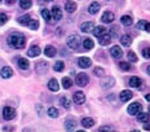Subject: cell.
<instances>
[{"mask_svg": "<svg viewBox=\"0 0 150 132\" xmlns=\"http://www.w3.org/2000/svg\"><path fill=\"white\" fill-rule=\"evenodd\" d=\"M149 113H150V105H149Z\"/></svg>", "mask_w": 150, "mask_h": 132, "instance_id": "11a10c76", "label": "cell"}, {"mask_svg": "<svg viewBox=\"0 0 150 132\" xmlns=\"http://www.w3.org/2000/svg\"><path fill=\"white\" fill-rule=\"evenodd\" d=\"M120 43H122V45H124V47H129L131 44H132V38L129 35H123L120 38Z\"/></svg>", "mask_w": 150, "mask_h": 132, "instance_id": "4316f807", "label": "cell"}, {"mask_svg": "<svg viewBox=\"0 0 150 132\" xmlns=\"http://www.w3.org/2000/svg\"><path fill=\"white\" fill-rule=\"evenodd\" d=\"M78 65L82 69H87L92 65V61H91V58H88V57H80L78 60Z\"/></svg>", "mask_w": 150, "mask_h": 132, "instance_id": "7c38bea8", "label": "cell"}, {"mask_svg": "<svg viewBox=\"0 0 150 132\" xmlns=\"http://www.w3.org/2000/svg\"><path fill=\"white\" fill-rule=\"evenodd\" d=\"M27 26H29L31 30H38V29H39V21L30 20V22H29V25H27Z\"/></svg>", "mask_w": 150, "mask_h": 132, "instance_id": "f35d334b", "label": "cell"}, {"mask_svg": "<svg viewBox=\"0 0 150 132\" xmlns=\"http://www.w3.org/2000/svg\"><path fill=\"white\" fill-rule=\"evenodd\" d=\"M36 110H38V114H39V115H43V105L38 104V105H36Z\"/></svg>", "mask_w": 150, "mask_h": 132, "instance_id": "bcb514c9", "label": "cell"}, {"mask_svg": "<svg viewBox=\"0 0 150 132\" xmlns=\"http://www.w3.org/2000/svg\"><path fill=\"white\" fill-rule=\"evenodd\" d=\"M33 5V1L31 0H20V7L22 9H29Z\"/></svg>", "mask_w": 150, "mask_h": 132, "instance_id": "d6a6232c", "label": "cell"}, {"mask_svg": "<svg viewBox=\"0 0 150 132\" xmlns=\"http://www.w3.org/2000/svg\"><path fill=\"white\" fill-rule=\"evenodd\" d=\"M0 1H1V0H0Z\"/></svg>", "mask_w": 150, "mask_h": 132, "instance_id": "9f6ffc18", "label": "cell"}, {"mask_svg": "<svg viewBox=\"0 0 150 132\" xmlns=\"http://www.w3.org/2000/svg\"><path fill=\"white\" fill-rule=\"evenodd\" d=\"M93 74H95L96 77H104L105 70L102 67H95V69H93Z\"/></svg>", "mask_w": 150, "mask_h": 132, "instance_id": "60d3db41", "label": "cell"}, {"mask_svg": "<svg viewBox=\"0 0 150 132\" xmlns=\"http://www.w3.org/2000/svg\"><path fill=\"white\" fill-rule=\"evenodd\" d=\"M31 20V17L29 14H25V16H21V17H18V23L20 25H23V26H26V25H29V22Z\"/></svg>", "mask_w": 150, "mask_h": 132, "instance_id": "83f0119b", "label": "cell"}, {"mask_svg": "<svg viewBox=\"0 0 150 132\" xmlns=\"http://www.w3.org/2000/svg\"><path fill=\"white\" fill-rule=\"evenodd\" d=\"M73 100H74L75 104H78V105H82V104L86 102V95H84L82 91H78V92L74 93Z\"/></svg>", "mask_w": 150, "mask_h": 132, "instance_id": "8992f818", "label": "cell"}, {"mask_svg": "<svg viewBox=\"0 0 150 132\" xmlns=\"http://www.w3.org/2000/svg\"><path fill=\"white\" fill-rule=\"evenodd\" d=\"M35 70H36V73H39V74L47 73V70H48V62H45V61H39V62L36 64V66H35Z\"/></svg>", "mask_w": 150, "mask_h": 132, "instance_id": "ba28073f", "label": "cell"}, {"mask_svg": "<svg viewBox=\"0 0 150 132\" xmlns=\"http://www.w3.org/2000/svg\"><path fill=\"white\" fill-rule=\"evenodd\" d=\"M98 131H114V128L110 127V126H102V127L98 128Z\"/></svg>", "mask_w": 150, "mask_h": 132, "instance_id": "f6af8a7d", "label": "cell"}, {"mask_svg": "<svg viewBox=\"0 0 150 132\" xmlns=\"http://www.w3.org/2000/svg\"><path fill=\"white\" fill-rule=\"evenodd\" d=\"M4 131H13V127H4Z\"/></svg>", "mask_w": 150, "mask_h": 132, "instance_id": "816d5d0a", "label": "cell"}, {"mask_svg": "<svg viewBox=\"0 0 150 132\" xmlns=\"http://www.w3.org/2000/svg\"><path fill=\"white\" fill-rule=\"evenodd\" d=\"M40 48L38 45H31L30 47V49L29 51H27V56H29V57H38V56L40 55Z\"/></svg>", "mask_w": 150, "mask_h": 132, "instance_id": "9a60e30c", "label": "cell"}, {"mask_svg": "<svg viewBox=\"0 0 150 132\" xmlns=\"http://www.w3.org/2000/svg\"><path fill=\"white\" fill-rule=\"evenodd\" d=\"M142 56H144V58H146V60L150 58V47H146V48L142 49Z\"/></svg>", "mask_w": 150, "mask_h": 132, "instance_id": "b9f144b4", "label": "cell"}, {"mask_svg": "<svg viewBox=\"0 0 150 132\" xmlns=\"http://www.w3.org/2000/svg\"><path fill=\"white\" fill-rule=\"evenodd\" d=\"M110 43H111V35L110 34L105 33L100 36V44H101V45H108V44H110Z\"/></svg>", "mask_w": 150, "mask_h": 132, "instance_id": "e0dca14e", "label": "cell"}, {"mask_svg": "<svg viewBox=\"0 0 150 132\" xmlns=\"http://www.w3.org/2000/svg\"><path fill=\"white\" fill-rule=\"evenodd\" d=\"M82 126H83L84 128H91V127H93V126H95V119H92V118H89V117L83 118V119H82Z\"/></svg>", "mask_w": 150, "mask_h": 132, "instance_id": "7402d4cb", "label": "cell"}, {"mask_svg": "<svg viewBox=\"0 0 150 132\" xmlns=\"http://www.w3.org/2000/svg\"><path fill=\"white\" fill-rule=\"evenodd\" d=\"M0 75H1V78H4V79H8V78H11L12 75H13V70H12V67H9V66H4V67L0 70Z\"/></svg>", "mask_w": 150, "mask_h": 132, "instance_id": "8fae6325", "label": "cell"}, {"mask_svg": "<svg viewBox=\"0 0 150 132\" xmlns=\"http://www.w3.org/2000/svg\"><path fill=\"white\" fill-rule=\"evenodd\" d=\"M47 114H48L51 118H57L58 117V110L56 108H49L48 111H47Z\"/></svg>", "mask_w": 150, "mask_h": 132, "instance_id": "d590c367", "label": "cell"}, {"mask_svg": "<svg viewBox=\"0 0 150 132\" xmlns=\"http://www.w3.org/2000/svg\"><path fill=\"white\" fill-rule=\"evenodd\" d=\"M145 25H146V21H139V23H137V29L139 30H144L145 29Z\"/></svg>", "mask_w": 150, "mask_h": 132, "instance_id": "ee69618b", "label": "cell"}, {"mask_svg": "<svg viewBox=\"0 0 150 132\" xmlns=\"http://www.w3.org/2000/svg\"><path fill=\"white\" fill-rule=\"evenodd\" d=\"M110 55H111L112 58L118 60V58H122V56H123V51H122L120 47L114 45V47H111V49H110Z\"/></svg>", "mask_w": 150, "mask_h": 132, "instance_id": "52a82bcc", "label": "cell"}, {"mask_svg": "<svg viewBox=\"0 0 150 132\" xmlns=\"http://www.w3.org/2000/svg\"><path fill=\"white\" fill-rule=\"evenodd\" d=\"M114 84H115V79L112 77L104 78V79L101 80V87L102 88H111Z\"/></svg>", "mask_w": 150, "mask_h": 132, "instance_id": "30bf717a", "label": "cell"}, {"mask_svg": "<svg viewBox=\"0 0 150 132\" xmlns=\"http://www.w3.org/2000/svg\"><path fill=\"white\" fill-rule=\"evenodd\" d=\"M93 27H95L93 22H84V23L80 25V30H82L83 33H92Z\"/></svg>", "mask_w": 150, "mask_h": 132, "instance_id": "ac0fdd59", "label": "cell"}, {"mask_svg": "<svg viewBox=\"0 0 150 132\" xmlns=\"http://www.w3.org/2000/svg\"><path fill=\"white\" fill-rule=\"evenodd\" d=\"M83 47L86 49H92L93 47H95V43H93V40L91 39V38H87V39L83 40Z\"/></svg>", "mask_w": 150, "mask_h": 132, "instance_id": "4dcf8cb0", "label": "cell"}, {"mask_svg": "<svg viewBox=\"0 0 150 132\" xmlns=\"http://www.w3.org/2000/svg\"><path fill=\"white\" fill-rule=\"evenodd\" d=\"M92 33H93V35H95V36L100 38V36L102 35V34H105V33H106V29H105L104 26H96V27H93Z\"/></svg>", "mask_w": 150, "mask_h": 132, "instance_id": "cb8c5ba5", "label": "cell"}, {"mask_svg": "<svg viewBox=\"0 0 150 132\" xmlns=\"http://www.w3.org/2000/svg\"><path fill=\"white\" fill-rule=\"evenodd\" d=\"M137 121L142 122V123H146L149 121V113H137Z\"/></svg>", "mask_w": 150, "mask_h": 132, "instance_id": "f1b7e54d", "label": "cell"}, {"mask_svg": "<svg viewBox=\"0 0 150 132\" xmlns=\"http://www.w3.org/2000/svg\"><path fill=\"white\" fill-rule=\"evenodd\" d=\"M7 21H8V16L5 13H0V25L7 23Z\"/></svg>", "mask_w": 150, "mask_h": 132, "instance_id": "7bdbcfd3", "label": "cell"}, {"mask_svg": "<svg viewBox=\"0 0 150 132\" xmlns=\"http://www.w3.org/2000/svg\"><path fill=\"white\" fill-rule=\"evenodd\" d=\"M48 88H49V91H52V92H57L58 89H60V84H58V82L57 79H51L48 82Z\"/></svg>", "mask_w": 150, "mask_h": 132, "instance_id": "2e32d148", "label": "cell"}, {"mask_svg": "<svg viewBox=\"0 0 150 132\" xmlns=\"http://www.w3.org/2000/svg\"><path fill=\"white\" fill-rule=\"evenodd\" d=\"M120 22L123 26H132V23H133L132 18H131L129 16H123V17L120 18Z\"/></svg>", "mask_w": 150, "mask_h": 132, "instance_id": "f546056e", "label": "cell"}, {"mask_svg": "<svg viewBox=\"0 0 150 132\" xmlns=\"http://www.w3.org/2000/svg\"><path fill=\"white\" fill-rule=\"evenodd\" d=\"M65 128H66L67 131H74L75 128H76V122H75L74 119H67V121L65 122Z\"/></svg>", "mask_w": 150, "mask_h": 132, "instance_id": "d4e9b609", "label": "cell"}, {"mask_svg": "<svg viewBox=\"0 0 150 132\" xmlns=\"http://www.w3.org/2000/svg\"><path fill=\"white\" fill-rule=\"evenodd\" d=\"M148 74L150 75V65H149V67H148Z\"/></svg>", "mask_w": 150, "mask_h": 132, "instance_id": "db71d44e", "label": "cell"}, {"mask_svg": "<svg viewBox=\"0 0 150 132\" xmlns=\"http://www.w3.org/2000/svg\"><path fill=\"white\" fill-rule=\"evenodd\" d=\"M114 18H115L114 13H111V12H105L101 17V21L104 22V23H111V22L114 21Z\"/></svg>", "mask_w": 150, "mask_h": 132, "instance_id": "5bb4252c", "label": "cell"}, {"mask_svg": "<svg viewBox=\"0 0 150 132\" xmlns=\"http://www.w3.org/2000/svg\"><path fill=\"white\" fill-rule=\"evenodd\" d=\"M44 53H45L47 57H54L57 51H56V48L53 45H47L45 49H44Z\"/></svg>", "mask_w": 150, "mask_h": 132, "instance_id": "603a6c76", "label": "cell"}, {"mask_svg": "<svg viewBox=\"0 0 150 132\" xmlns=\"http://www.w3.org/2000/svg\"><path fill=\"white\" fill-rule=\"evenodd\" d=\"M144 30H146V31H148V33H150V22H149V23H148V22H146V25H145V29H144Z\"/></svg>", "mask_w": 150, "mask_h": 132, "instance_id": "7dc6e473", "label": "cell"}, {"mask_svg": "<svg viewBox=\"0 0 150 132\" xmlns=\"http://www.w3.org/2000/svg\"><path fill=\"white\" fill-rule=\"evenodd\" d=\"M5 3H7L8 5H11V4H14L16 0H5Z\"/></svg>", "mask_w": 150, "mask_h": 132, "instance_id": "681fc988", "label": "cell"}, {"mask_svg": "<svg viewBox=\"0 0 150 132\" xmlns=\"http://www.w3.org/2000/svg\"><path fill=\"white\" fill-rule=\"evenodd\" d=\"M129 86L133 87V88H140L142 86V80L140 79L139 77H132L129 79Z\"/></svg>", "mask_w": 150, "mask_h": 132, "instance_id": "d6986e66", "label": "cell"}, {"mask_svg": "<svg viewBox=\"0 0 150 132\" xmlns=\"http://www.w3.org/2000/svg\"><path fill=\"white\" fill-rule=\"evenodd\" d=\"M8 44L16 49H22L26 45V39L22 34H12L8 36Z\"/></svg>", "mask_w": 150, "mask_h": 132, "instance_id": "6da1fadb", "label": "cell"}, {"mask_svg": "<svg viewBox=\"0 0 150 132\" xmlns=\"http://www.w3.org/2000/svg\"><path fill=\"white\" fill-rule=\"evenodd\" d=\"M127 57H128V61L129 62H137V56H136V53L133 52V51H129L127 53Z\"/></svg>", "mask_w": 150, "mask_h": 132, "instance_id": "8d00e7d4", "label": "cell"}, {"mask_svg": "<svg viewBox=\"0 0 150 132\" xmlns=\"http://www.w3.org/2000/svg\"><path fill=\"white\" fill-rule=\"evenodd\" d=\"M67 47L71 49H78L80 47V43H82V39H80L79 35L74 34V35H70L67 38Z\"/></svg>", "mask_w": 150, "mask_h": 132, "instance_id": "7a4b0ae2", "label": "cell"}, {"mask_svg": "<svg viewBox=\"0 0 150 132\" xmlns=\"http://www.w3.org/2000/svg\"><path fill=\"white\" fill-rule=\"evenodd\" d=\"M146 123H148V124H145V127H144V130H145V131H149V130H150V123H149V121L146 122Z\"/></svg>", "mask_w": 150, "mask_h": 132, "instance_id": "c3c4849f", "label": "cell"}, {"mask_svg": "<svg viewBox=\"0 0 150 132\" xmlns=\"http://www.w3.org/2000/svg\"><path fill=\"white\" fill-rule=\"evenodd\" d=\"M17 65H18V67L22 69V70H27V69L30 67L29 61H27L26 58H23V57H21V58L17 60Z\"/></svg>", "mask_w": 150, "mask_h": 132, "instance_id": "44dd1931", "label": "cell"}, {"mask_svg": "<svg viewBox=\"0 0 150 132\" xmlns=\"http://www.w3.org/2000/svg\"><path fill=\"white\" fill-rule=\"evenodd\" d=\"M145 100H148V101L150 102V93H148V95L145 96Z\"/></svg>", "mask_w": 150, "mask_h": 132, "instance_id": "f5cc1de1", "label": "cell"}, {"mask_svg": "<svg viewBox=\"0 0 150 132\" xmlns=\"http://www.w3.org/2000/svg\"><path fill=\"white\" fill-rule=\"evenodd\" d=\"M132 96H133V93L131 92V91H128V89H124V91H122V92L119 93L120 101H123V102H127L128 100H131L132 99Z\"/></svg>", "mask_w": 150, "mask_h": 132, "instance_id": "4fadbf2b", "label": "cell"}, {"mask_svg": "<svg viewBox=\"0 0 150 132\" xmlns=\"http://www.w3.org/2000/svg\"><path fill=\"white\" fill-rule=\"evenodd\" d=\"M117 30H118L117 27H112V29H111V31H112L111 34H112V35H115V34H117Z\"/></svg>", "mask_w": 150, "mask_h": 132, "instance_id": "f907efd6", "label": "cell"}, {"mask_svg": "<svg viewBox=\"0 0 150 132\" xmlns=\"http://www.w3.org/2000/svg\"><path fill=\"white\" fill-rule=\"evenodd\" d=\"M76 84L79 87H84V86H87L88 84V82H89V78H88V75L87 74H84V73H80V74H78L76 75Z\"/></svg>", "mask_w": 150, "mask_h": 132, "instance_id": "5b68a950", "label": "cell"}, {"mask_svg": "<svg viewBox=\"0 0 150 132\" xmlns=\"http://www.w3.org/2000/svg\"><path fill=\"white\" fill-rule=\"evenodd\" d=\"M142 110V105L140 102H133V104H131L129 106H128V109H127V111H128V114L129 115H136L137 113H140Z\"/></svg>", "mask_w": 150, "mask_h": 132, "instance_id": "277c9868", "label": "cell"}, {"mask_svg": "<svg viewBox=\"0 0 150 132\" xmlns=\"http://www.w3.org/2000/svg\"><path fill=\"white\" fill-rule=\"evenodd\" d=\"M3 117H4L5 121H12L14 117H16V110L11 106H5L3 109Z\"/></svg>", "mask_w": 150, "mask_h": 132, "instance_id": "3957f363", "label": "cell"}, {"mask_svg": "<svg viewBox=\"0 0 150 132\" xmlns=\"http://www.w3.org/2000/svg\"><path fill=\"white\" fill-rule=\"evenodd\" d=\"M60 102H61V105L64 106L65 109H70V108H71V101L67 99V97H65V96H64V97H61Z\"/></svg>", "mask_w": 150, "mask_h": 132, "instance_id": "1f68e13d", "label": "cell"}, {"mask_svg": "<svg viewBox=\"0 0 150 132\" xmlns=\"http://www.w3.org/2000/svg\"><path fill=\"white\" fill-rule=\"evenodd\" d=\"M51 16L53 17V20H54V21H60L61 18H62V11H61V8L57 7V5H54V7L52 8V11H51Z\"/></svg>", "mask_w": 150, "mask_h": 132, "instance_id": "9c48e42d", "label": "cell"}, {"mask_svg": "<svg viewBox=\"0 0 150 132\" xmlns=\"http://www.w3.org/2000/svg\"><path fill=\"white\" fill-rule=\"evenodd\" d=\"M65 9L69 12V13H73V12L76 11V3L75 1H67L66 4H65Z\"/></svg>", "mask_w": 150, "mask_h": 132, "instance_id": "484cf974", "label": "cell"}, {"mask_svg": "<svg viewBox=\"0 0 150 132\" xmlns=\"http://www.w3.org/2000/svg\"><path fill=\"white\" fill-rule=\"evenodd\" d=\"M64 67H65V64L62 61H57L54 64V66H53V70L54 71H62L64 70Z\"/></svg>", "mask_w": 150, "mask_h": 132, "instance_id": "74e56055", "label": "cell"}, {"mask_svg": "<svg viewBox=\"0 0 150 132\" xmlns=\"http://www.w3.org/2000/svg\"><path fill=\"white\" fill-rule=\"evenodd\" d=\"M71 86H73V80L70 78H62V87L69 89V88H71Z\"/></svg>", "mask_w": 150, "mask_h": 132, "instance_id": "836d02e7", "label": "cell"}, {"mask_svg": "<svg viewBox=\"0 0 150 132\" xmlns=\"http://www.w3.org/2000/svg\"><path fill=\"white\" fill-rule=\"evenodd\" d=\"M100 8H101L100 3H97V1L91 3V5L88 7V12H89V14H96V13H97V12L100 11Z\"/></svg>", "mask_w": 150, "mask_h": 132, "instance_id": "ffe728a7", "label": "cell"}, {"mask_svg": "<svg viewBox=\"0 0 150 132\" xmlns=\"http://www.w3.org/2000/svg\"><path fill=\"white\" fill-rule=\"evenodd\" d=\"M119 67L122 69V70H124V71H128L131 69V64H129V61H122L119 62Z\"/></svg>", "mask_w": 150, "mask_h": 132, "instance_id": "ab89813d", "label": "cell"}, {"mask_svg": "<svg viewBox=\"0 0 150 132\" xmlns=\"http://www.w3.org/2000/svg\"><path fill=\"white\" fill-rule=\"evenodd\" d=\"M42 17L44 18L47 22H51V11H48V9H42Z\"/></svg>", "mask_w": 150, "mask_h": 132, "instance_id": "e575fe53", "label": "cell"}]
</instances>
